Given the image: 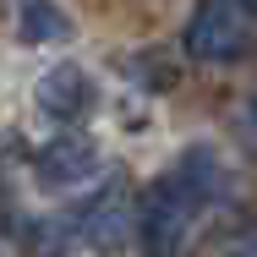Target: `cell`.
I'll return each mask as SVG.
<instances>
[{
	"label": "cell",
	"instance_id": "obj_2",
	"mask_svg": "<svg viewBox=\"0 0 257 257\" xmlns=\"http://www.w3.org/2000/svg\"><path fill=\"white\" fill-rule=\"evenodd\" d=\"M257 39V0H197L186 22V55L192 60H241Z\"/></svg>",
	"mask_w": 257,
	"mask_h": 257
},
{
	"label": "cell",
	"instance_id": "obj_7",
	"mask_svg": "<svg viewBox=\"0 0 257 257\" xmlns=\"http://www.w3.org/2000/svg\"><path fill=\"white\" fill-rule=\"evenodd\" d=\"M71 241H77L71 213H60V219H39V224H28V230H22L28 257H66V252H71Z\"/></svg>",
	"mask_w": 257,
	"mask_h": 257
},
{
	"label": "cell",
	"instance_id": "obj_5",
	"mask_svg": "<svg viewBox=\"0 0 257 257\" xmlns=\"http://www.w3.org/2000/svg\"><path fill=\"white\" fill-rule=\"evenodd\" d=\"M93 170H99V148L88 137H55L50 148H39V159H33V175L44 186H82Z\"/></svg>",
	"mask_w": 257,
	"mask_h": 257
},
{
	"label": "cell",
	"instance_id": "obj_1",
	"mask_svg": "<svg viewBox=\"0 0 257 257\" xmlns=\"http://www.w3.org/2000/svg\"><path fill=\"white\" fill-rule=\"evenodd\" d=\"M230 197V170L219 164V154L197 143L186 148L175 170H164L154 186L143 192V208H137V241L148 257H186L192 241H197V219L203 208L224 203Z\"/></svg>",
	"mask_w": 257,
	"mask_h": 257
},
{
	"label": "cell",
	"instance_id": "obj_9",
	"mask_svg": "<svg viewBox=\"0 0 257 257\" xmlns=\"http://www.w3.org/2000/svg\"><path fill=\"white\" fill-rule=\"evenodd\" d=\"M224 257H257V230H252V235H241V241H235Z\"/></svg>",
	"mask_w": 257,
	"mask_h": 257
},
{
	"label": "cell",
	"instance_id": "obj_8",
	"mask_svg": "<svg viewBox=\"0 0 257 257\" xmlns=\"http://www.w3.org/2000/svg\"><path fill=\"white\" fill-rule=\"evenodd\" d=\"M241 132H246V143H257V93L241 104Z\"/></svg>",
	"mask_w": 257,
	"mask_h": 257
},
{
	"label": "cell",
	"instance_id": "obj_4",
	"mask_svg": "<svg viewBox=\"0 0 257 257\" xmlns=\"http://www.w3.org/2000/svg\"><path fill=\"white\" fill-rule=\"evenodd\" d=\"M93 77L77 66V60H60L50 66L44 77H39V88H33V104H39V115H50V120H82L88 109H93Z\"/></svg>",
	"mask_w": 257,
	"mask_h": 257
},
{
	"label": "cell",
	"instance_id": "obj_6",
	"mask_svg": "<svg viewBox=\"0 0 257 257\" xmlns=\"http://www.w3.org/2000/svg\"><path fill=\"white\" fill-rule=\"evenodd\" d=\"M17 33H22V44H66L71 39V17L55 0H22Z\"/></svg>",
	"mask_w": 257,
	"mask_h": 257
},
{
	"label": "cell",
	"instance_id": "obj_3",
	"mask_svg": "<svg viewBox=\"0 0 257 257\" xmlns=\"http://www.w3.org/2000/svg\"><path fill=\"white\" fill-rule=\"evenodd\" d=\"M71 224H77V241H82V246L120 252V246L137 235V208H132L126 181H109V186H99L82 208H71Z\"/></svg>",
	"mask_w": 257,
	"mask_h": 257
}]
</instances>
